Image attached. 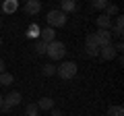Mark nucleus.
<instances>
[{
	"instance_id": "obj_1",
	"label": "nucleus",
	"mask_w": 124,
	"mask_h": 116,
	"mask_svg": "<svg viewBox=\"0 0 124 116\" xmlns=\"http://www.w3.org/2000/svg\"><path fill=\"white\" fill-rule=\"evenodd\" d=\"M77 71H79V66H77V62H72V60H64L60 66H56V75L60 77V79H64V81L75 79Z\"/></svg>"
},
{
	"instance_id": "obj_2",
	"label": "nucleus",
	"mask_w": 124,
	"mask_h": 116,
	"mask_svg": "<svg viewBox=\"0 0 124 116\" xmlns=\"http://www.w3.org/2000/svg\"><path fill=\"white\" fill-rule=\"evenodd\" d=\"M46 54H48L50 60H62V58H64V54H66V46L62 44V41L54 40L52 44L46 46Z\"/></svg>"
},
{
	"instance_id": "obj_3",
	"label": "nucleus",
	"mask_w": 124,
	"mask_h": 116,
	"mask_svg": "<svg viewBox=\"0 0 124 116\" xmlns=\"http://www.w3.org/2000/svg\"><path fill=\"white\" fill-rule=\"evenodd\" d=\"M46 21H48V27H64L66 25V15L62 13V10H58V8H54V10H50L48 15H46Z\"/></svg>"
},
{
	"instance_id": "obj_4",
	"label": "nucleus",
	"mask_w": 124,
	"mask_h": 116,
	"mask_svg": "<svg viewBox=\"0 0 124 116\" xmlns=\"http://www.w3.org/2000/svg\"><path fill=\"white\" fill-rule=\"evenodd\" d=\"M85 54L89 58H97L99 56V48H97V41H95V35L93 33H89L85 37Z\"/></svg>"
},
{
	"instance_id": "obj_5",
	"label": "nucleus",
	"mask_w": 124,
	"mask_h": 116,
	"mask_svg": "<svg viewBox=\"0 0 124 116\" xmlns=\"http://www.w3.org/2000/svg\"><path fill=\"white\" fill-rule=\"evenodd\" d=\"M93 35H95V41H97V48H103V46L112 44V31L110 29H97Z\"/></svg>"
},
{
	"instance_id": "obj_6",
	"label": "nucleus",
	"mask_w": 124,
	"mask_h": 116,
	"mask_svg": "<svg viewBox=\"0 0 124 116\" xmlns=\"http://www.w3.org/2000/svg\"><path fill=\"white\" fill-rule=\"evenodd\" d=\"M21 99H23V95L19 93V91H10V93L4 95V106L8 108V110H13L15 106H19V104H21Z\"/></svg>"
},
{
	"instance_id": "obj_7",
	"label": "nucleus",
	"mask_w": 124,
	"mask_h": 116,
	"mask_svg": "<svg viewBox=\"0 0 124 116\" xmlns=\"http://www.w3.org/2000/svg\"><path fill=\"white\" fill-rule=\"evenodd\" d=\"M116 56H118V52L114 50V44L99 48V58H101V60H114Z\"/></svg>"
},
{
	"instance_id": "obj_8",
	"label": "nucleus",
	"mask_w": 124,
	"mask_h": 116,
	"mask_svg": "<svg viewBox=\"0 0 124 116\" xmlns=\"http://www.w3.org/2000/svg\"><path fill=\"white\" fill-rule=\"evenodd\" d=\"M39 40L44 41L46 46H48V44H52V41L56 40V31H54L52 27H44V29L39 31Z\"/></svg>"
},
{
	"instance_id": "obj_9",
	"label": "nucleus",
	"mask_w": 124,
	"mask_h": 116,
	"mask_svg": "<svg viewBox=\"0 0 124 116\" xmlns=\"http://www.w3.org/2000/svg\"><path fill=\"white\" fill-rule=\"evenodd\" d=\"M23 8H25L27 15H37L41 10V2H39V0H27Z\"/></svg>"
},
{
	"instance_id": "obj_10",
	"label": "nucleus",
	"mask_w": 124,
	"mask_h": 116,
	"mask_svg": "<svg viewBox=\"0 0 124 116\" xmlns=\"http://www.w3.org/2000/svg\"><path fill=\"white\" fill-rule=\"evenodd\" d=\"M112 35H116V37H122L124 35V17H122V15L116 17V25H114V29H112Z\"/></svg>"
},
{
	"instance_id": "obj_11",
	"label": "nucleus",
	"mask_w": 124,
	"mask_h": 116,
	"mask_svg": "<svg viewBox=\"0 0 124 116\" xmlns=\"http://www.w3.org/2000/svg\"><path fill=\"white\" fill-rule=\"evenodd\" d=\"M17 8H19V2H17V0H6V2H2V4H0V10H4L6 15L17 13Z\"/></svg>"
},
{
	"instance_id": "obj_12",
	"label": "nucleus",
	"mask_w": 124,
	"mask_h": 116,
	"mask_svg": "<svg viewBox=\"0 0 124 116\" xmlns=\"http://www.w3.org/2000/svg\"><path fill=\"white\" fill-rule=\"evenodd\" d=\"M58 10H62L64 15L75 13V10H77V2H75V0H62V4H60V8H58Z\"/></svg>"
},
{
	"instance_id": "obj_13",
	"label": "nucleus",
	"mask_w": 124,
	"mask_h": 116,
	"mask_svg": "<svg viewBox=\"0 0 124 116\" xmlns=\"http://www.w3.org/2000/svg\"><path fill=\"white\" fill-rule=\"evenodd\" d=\"M95 23H97V29H110L112 31V19L106 17V15H99Z\"/></svg>"
},
{
	"instance_id": "obj_14",
	"label": "nucleus",
	"mask_w": 124,
	"mask_h": 116,
	"mask_svg": "<svg viewBox=\"0 0 124 116\" xmlns=\"http://www.w3.org/2000/svg\"><path fill=\"white\" fill-rule=\"evenodd\" d=\"M37 108L44 110V112H50L52 108H56V106H54V99L52 98H41L39 102H37Z\"/></svg>"
},
{
	"instance_id": "obj_15",
	"label": "nucleus",
	"mask_w": 124,
	"mask_h": 116,
	"mask_svg": "<svg viewBox=\"0 0 124 116\" xmlns=\"http://www.w3.org/2000/svg\"><path fill=\"white\" fill-rule=\"evenodd\" d=\"M13 83H15V77H13V73L4 71L2 75H0V85H4V87H8V85H13Z\"/></svg>"
},
{
	"instance_id": "obj_16",
	"label": "nucleus",
	"mask_w": 124,
	"mask_h": 116,
	"mask_svg": "<svg viewBox=\"0 0 124 116\" xmlns=\"http://www.w3.org/2000/svg\"><path fill=\"white\" fill-rule=\"evenodd\" d=\"M25 116H39V108H37V104H27Z\"/></svg>"
},
{
	"instance_id": "obj_17",
	"label": "nucleus",
	"mask_w": 124,
	"mask_h": 116,
	"mask_svg": "<svg viewBox=\"0 0 124 116\" xmlns=\"http://www.w3.org/2000/svg\"><path fill=\"white\" fill-rule=\"evenodd\" d=\"M41 73H44L46 77H52V75H56V64H52V62L44 64V66H41Z\"/></svg>"
},
{
	"instance_id": "obj_18",
	"label": "nucleus",
	"mask_w": 124,
	"mask_h": 116,
	"mask_svg": "<svg viewBox=\"0 0 124 116\" xmlns=\"http://www.w3.org/2000/svg\"><path fill=\"white\" fill-rule=\"evenodd\" d=\"M108 116H124V108L122 106H110L108 108Z\"/></svg>"
},
{
	"instance_id": "obj_19",
	"label": "nucleus",
	"mask_w": 124,
	"mask_h": 116,
	"mask_svg": "<svg viewBox=\"0 0 124 116\" xmlns=\"http://www.w3.org/2000/svg\"><path fill=\"white\" fill-rule=\"evenodd\" d=\"M106 6H108V0H93L91 2L93 10H106Z\"/></svg>"
},
{
	"instance_id": "obj_20",
	"label": "nucleus",
	"mask_w": 124,
	"mask_h": 116,
	"mask_svg": "<svg viewBox=\"0 0 124 116\" xmlns=\"http://www.w3.org/2000/svg\"><path fill=\"white\" fill-rule=\"evenodd\" d=\"M112 15H116V17L120 15V10H118V6H116V4H108L106 6V17L112 19Z\"/></svg>"
},
{
	"instance_id": "obj_21",
	"label": "nucleus",
	"mask_w": 124,
	"mask_h": 116,
	"mask_svg": "<svg viewBox=\"0 0 124 116\" xmlns=\"http://www.w3.org/2000/svg\"><path fill=\"white\" fill-rule=\"evenodd\" d=\"M33 48H35L37 54H46V44L41 40H35V46H33Z\"/></svg>"
},
{
	"instance_id": "obj_22",
	"label": "nucleus",
	"mask_w": 124,
	"mask_h": 116,
	"mask_svg": "<svg viewBox=\"0 0 124 116\" xmlns=\"http://www.w3.org/2000/svg\"><path fill=\"white\" fill-rule=\"evenodd\" d=\"M114 50H116V52H122V50H124V44H122V41H118V44L114 46Z\"/></svg>"
},
{
	"instance_id": "obj_23",
	"label": "nucleus",
	"mask_w": 124,
	"mask_h": 116,
	"mask_svg": "<svg viewBox=\"0 0 124 116\" xmlns=\"http://www.w3.org/2000/svg\"><path fill=\"white\" fill-rule=\"evenodd\" d=\"M50 112H52V116H62V110H58V108H52Z\"/></svg>"
},
{
	"instance_id": "obj_24",
	"label": "nucleus",
	"mask_w": 124,
	"mask_h": 116,
	"mask_svg": "<svg viewBox=\"0 0 124 116\" xmlns=\"http://www.w3.org/2000/svg\"><path fill=\"white\" fill-rule=\"evenodd\" d=\"M6 71V64H4V60H2V58H0V75H2V73Z\"/></svg>"
},
{
	"instance_id": "obj_25",
	"label": "nucleus",
	"mask_w": 124,
	"mask_h": 116,
	"mask_svg": "<svg viewBox=\"0 0 124 116\" xmlns=\"http://www.w3.org/2000/svg\"><path fill=\"white\" fill-rule=\"evenodd\" d=\"M2 104H4V95H0V108H2Z\"/></svg>"
},
{
	"instance_id": "obj_26",
	"label": "nucleus",
	"mask_w": 124,
	"mask_h": 116,
	"mask_svg": "<svg viewBox=\"0 0 124 116\" xmlns=\"http://www.w3.org/2000/svg\"><path fill=\"white\" fill-rule=\"evenodd\" d=\"M0 46H2V37H0Z\"/></svg>"
},
{
	"instance_id": "obj_27",
	"label": "nucleus",
	"mask_w": 124,
	"mask_h": 116,
	"mask_svg": "<svg viewBox=\"0 0 124 116\" xmlns=\"http://www.w3.org/2000/svg\"><path fill=\"white\" fill-rule=\"evenodd\" d=\"M0 25H2V19H0Z\"/></svg>"
}]
</instances>
